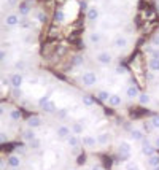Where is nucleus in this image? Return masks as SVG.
Returning a JSON list of instances; mask_svg holds the SVG:
<instances>
[{
  "instance_id": "f257e3e1",
  "label": "nucleus",
  "mask_w": 159,
  "mask_h": 170,
  "mask_svg": "<svg viewBox=\"0 0 159 170\" xmlns=\"http://www.w3.org/2000/svg\"><path fill=\"white\" fill-rule=\"evenodd\" d=\"M22 83H24V77L21 73H13L10 77V86L13 89H19L22 86Z\"/></svg>"
},
{
  "instance_id": "f03ea898",
  "label": "nucleus",
  "mask_w": 159,
  "mask_h": 170,
  "mask_svg": "<svg viewBox=\"0 0 159 170\" xmlns=\"http://www.w3.org/2000/svg\"><path fill=\"white\" fill-rule=\"evenodd\" d=\"M96 81H97L96 73L86 72L85 75H83V84H85V86H92V84H96Z\"/></svg>"
},
{
  "instance_id": "7ed1b4c3",
  "label": "nucleus",
  "mask_w": 159,
  "mask_h": 170,
  "mask_svg": "<svg viewBox=\"0 0 159 170\" xmlns=\"http://www.w3.org/2000/svg\"><path fill=\"white\" fill-rule=\"evenodd\" d=\"M142 153H143L146 157H151V156L156 154V149H154V146L149 143V141H143V145H142Z\"/></svg>"
},
{
  "instance_id": "20e7f679",
  "label": "nucleus",
  "mask_w": 159,
  "mask_h": 170,
  "mask_svg": "<svg viewBox=\"0 0 159 170\" xmlns=\"http://www.w3.org/2000/svg\"><path fill=\"white\" fill-rule=\"evenodd\" d=\"M19 22H21V18L18 14H8L5 18V24L8 27H16V26H19Z\"/></svg>"
},
{
  "instance_id": "39448f33",
  "label": "nucleus",
  "mask_w": 159,
  "mask_h": 170,
  "mask_svg": "<svg viewBox=\"0 0 159 170\" xmlns=\"http://www.w3.org/2000/svg\"><path fill=\"white\" fill-rule=\"evenodd\" d=\"M22 138L27 141V143H29V141H32L34 138H37V132H35V129H26L24 130V134H22Z\"/></svg>"
},
{
  "instance_id": "423d86ee",
  "label": "nucleus",
  "mask_w": 159,
  "mask_h": 170,
  "mask_svg": "<svg viewBox=\"0 0 159 170\" xmlns=\"http://www.w3.org/2000/svg\"><path fill=\"white\" fill-rule=\"evenodd\" d=\"M27 126H29L30 129H38L42 126V119L38 116H32V118L27 119Z\"/></svg>"
},
{
  "instance_id": "0eeeda50",
  "label": "nucleus",
  "mask_w": 159,
  "mask_h": 170,
  "mask_svg": "<svg viewBox=\"0 0 159 170\" xmlns=\"http://www.w3.org/2000/svg\"><path fill=\"white\" fill-rule=\"evenodd\" d=\"M8 165H10L11 168H19L21 157L19 156H10V157H8Z\"/></svg>"
},
{
  "instance_id": "6e6552de",
  "label": "nucleus",
  "mask_w": 159,
  "mask_h": 170,
  "mask_svg": "<svg viewBox=\"0 0 159 170\" xmlns=\"http://www.w3.org/2000/svg\"><path fill=\"white\" fill-rule=\"evenodd\" d=\"M42 110H43L45 113H56V110H58V107H56V102L50 100V102H46L45 105L42 107Z\"/></svg>"
},
{
  "instance_id": "1a4fd4ad",
  "label": "nucleus",
  "mask_w": 159,
  "mask_h": 170,
  "mask_svg": "<svg viewBox=\"0 0 159 170\" xmlns=\"http://www.w3.org/2000/svg\"><path fill=\"white\" fill-rule=\"evenodd\" d=\"M86 16H88V19H89V21H96V19H97V16H99V10H97L96 6H91V8H88Z\"/></svg>"
},
{
  "instance_id": "9d476101",
  "label": "nucleus",
  "mask_w": 159,
  "mask_h": 170,
  "mask_svg": "<svg viewBox=\"0 0 159 170\" xmlns=\"http://www.w3.org/2000/svg\"><path fill=\"white\" fill-rule=\"evenodd\" d=\"M97 61L104 65H108L111 62V56L108 53H100V54H97Z\"/></svg>"
},
{
  "instance_id": "9b49d317",
  "label": "nucleus",
  "mask_w": 159,
  "mask_h": 170,
  "mask_svg": "<svg viewBox=\"0 0 159 170\" xmlns=\"http://www.w3.org/2000/svg\"><path fill=\"white\" fill-rule=\"evenodd\" d=\"M70 129L67 127V126H59L58 127V137H61V138H67L69 135H70Z\"/></svg>"
},
{
  "instance_id": "f8f14e48",
  "label": "nucleus",
  "mask_w": 159,
  "mask_h": 170,
  "mask_svg": "<svg viewBox=\"0 0 159 170\" xmlns=\"http://www.w3.org/2000/svg\"><path fill=\"white\" fill-rule=\"evenodd\" d=\"M108 105L110 107H119L121 105V97L118 94H111L110 99H108Z\"/></svg>"
},
{
  "instance_id": "ddd939ff",
  "label": "nucleus",
  "mask_w": 159,
  "mask_h": 170,
  "mask_svg": "<svg viewBox=\"0 0 159 170\" xmlns=\"http://www.w3.org/2000/svg\"><path fill=\"white\" fill-rule=\"evenodd\" d=\"M96 143H97V138L91 137V135H85V137H83V145H85V146L92 148V146H96Z\"/></svg>"
},
{
  "instance_id": "4468645a",
  "label": "nucleus",
  "mask_w": 159,
  "mask_h": 170,
  "mask_svg": "<svg viewBox=\"0 0 159 170\" xmlns=\"http://www.w3.org/2000/svg\"><path fill=\"white\" fill-rule=\"evenodd\" d=\"M126 94H127V97H129V99H134V97H138L140 91H138L137 86H129L127 91H126Z\"/></svg>"
},
{
  "instance_id": "2eb2a0df",
  "label": "nucleus",
  "mask_w": 159,
  "mask_h": 170,
  "mask_svg": "<svg viewBox=\"0 0 159 170\" xmlns=\"http://www.w3.org/2000/svg\"><path fill=\"white\" fill-rule=\"evenodd\" d=\"M10 119L13 121V122H16V121H19L21 119V111L19 110H16V108H13V110H10Z\"/></svg>"
},
{
  "instance_id": "dca6fc26",
  "label": "nucleus",
  "mask_w": 159,
  "mask_h": 170,
  "mask_svg": "<svg viewBox=\"0 0 159 170\" xmlns=\"http://www.w3.org/2000/svg\"><path fill=\"white\" fill-rule=\"evenodd\" d=\"M67 141H69V145H70L72 148H77V146L80 145V138H78L77 135H69V137H67Z\"/></svg>"
},
{
  "instance_id": "f3484780",
  "label": "nucleus",
  "mask_w": 159,
  "mask_h": 170,
  "mask_svg": "<svg viewBox=\"0 0 159 170\" xmlns=\"http://www.w3.org/2000/svg\"><path fill=\"white\" fill-rule=\"evenodd\" d=\"M119 153L121 154H130V145L127 141H123V143L119 145Z\"/></svg>"
},
{
  "instance_id": "a211bd4d",
  "label": "nucleus",
  "mask_w": 159,
  "mask_h": 170,
  "mask_svg": "<svg viewBox=\"0 0 159 170\" xmlns=\"http://www.w3.org/2000/svg\"><path fill=\"white\" fill-rule=\"evenodd\" d=\"M29 11H30V6L27 3H21L19 5V16H27Z\"/></svg>"
},
{
  "instance_id": "6ab92c4d",
  "label": "nucleus",
  "mask_w": 159,
  "mask_h": 170,
  "mask_svg": "<svg viewBox=\"0 0 159 170\" xmlns=\"http://www.w3.org/2000/svg\"><path fill=\"white\" fill-rule=\"evenodd\" d=\"M148 67L151 69L153 72H159V61L157 59H149V62H148Z\"/></svg>"
},
{
  "instance_id": "aec40b11",
  "label": "nucleus",
  "mask_w": 159,
  "mask_h": 170,
  "mask_svg": "<svg viewBox=\"0 0 159 170\" xmlns=\"http://www.w3.org/2000/svg\"><path fill=\"white\" fill-rule=\"evenodd\" d=\"M72 132H73V135H80L81 132H83V124H80V122H73Z\"/></svg>"
},
{
  "instance_id": "412c9836",
  "label": "nucleus",
  "mask_w": 159,
  "mask_h": 170,
  "mask_svg": "<svg viewBox=\"0 0 159 170\" xmlns=\"http://www.w3.org/2000/svg\"><path fill=\"white\" fill-rule=\"evenodd\" d=\"M83 105L91 108L92 105H94V99H92L91 96H83Z\"/></svg>"
},
{
  "instance_id": "4be33fe9",
  "label": "nucleus",
  "mask_w": 159,
  "mask_h": 170,
  "mask_svg": "<svg viewBox=\"0 0 159 170\" xmlns=\"http://www.w3.org/2000/svg\"><path fill=\"white\" fill-rule=\"evenodd\" d=\"M29 146L32 148V149H40V146H42V140L37 137V138H34L32 141H29Z\"/></svg>"
},
{
  "instance_id": "5701e85b",
  "label": "nucleus",
  "mask_w": 159,
  "mask_h": 170,
  "mask_svg": "<svg viewBox=\"0 0 159 170\" xmlns=\"http://www.w3.org/2000/svg\"><path fill=\"white\" fill-rule=\"evenodd\" d=\"M110 96H111V94H110V92H107V91H100V92L97 94V97H99V100H102V102H108Z\"/></svg>"
},
{
  "instance_id": "b1692460",
  "label": "nucleus",
  "mask_w": 159,
  "mask_h": 170,
  "mask_svg": "<svg viewBox=\"0 0 159 170\" xmlns=\"http://www.w3.org/2000/svg\"><path fill=\"white\" fill-rule=\"evenodd\" d=\"M138 102L142 103V105H146V103L149 102V96H148V94L140 92V94H138Z\"/></svg>"
},
{
  "instance_id": "393cba45",
  "label": "nucleus",
  "mask_w": 159,
  "mask_h": 170,
  "mask_svg": "<svg viewBox=\"0 0 159 170\" xmlns=\"http://www.w3.org/2000/svg\"><path fill=\"white\" fill-rule=\"evenodd\" d=\"M126 38H123V37H118V38H115V46L116 48H124L126 46Z\"/></svg>"
},
{
  "instance_id": "a878e982",
  "label": "nucleus",
  "mask_w": 159,
  "mask_h": 170,
  "mask_svg": "<svg viewBox=\"0 0 159 170\" xmlns=\"http://www.w3.org/2000/svg\"><path fill=\"white\" fill-rule=\"evenodd\" d=\"M130 137H132L134 140H137V141H140V140H143V132L142 130H132Z\"/></svg>"
},
{
  "instance_id": "bb28decb",
  "label": "nucleus",
  "mask_w": 159,
  "mask_h": 170,
  "mask_svg": "<svg viewBox=\"0 0 159 170\" xmlns=\"http://www.w3.org/2000/svg\"><path fill=\"white\" fill-rule=\"evenodd\" d=\"M148 164L151 165V167H157L159 165V156H151V157H148Z\"/></svg>"
},
{
  "instance_id": "cd10ccee",
  "label": "nucleus",
  "mask_w": 159,
  "mask_h": 170,
  "mask_svg": "<svg viewBox=\"0 0 159 170\" xmlns=\"http://www.w3.org/2000/svg\"><path fill=\"white\" fill-rule=\"evenodd\" d=\"M108 134H100L99 137H97V141H99V143L100 145H105V143H108Z\"/></svg>"
},
{
  "instance_id": "c85d7f7f",
  "label": "nucleus",
  "mask_w": 159,
  "mask_h": 170,
  "mask_svg": "<svg viewBox=\"0 0 159 170\" xmlns=\"http://www.w3.org/2000/svg\"><path fill=\"white\" fill-rule=\"evenodd\" d=\"M50 97H51V94H45V96H43V97H42V99L38 100V107L42 108V107L45 105L46 102H50Z\"/></svg>"
},
{
  "instance_id": "c756f323",
  "label": "nucleus",
  "mask_w": 159,
  "mask_h": 170,
  "mask_svg": "<svg viewBox=\"0 0 159 170\" xmlns=\"http://www.w3.org/2000/svg\"><path fill=\"white\" fill-rule=\"evenodd\" d=\"M56 21H58V22H62L64 19H65V13L62 11V10H59V11H56Z\"/></svg>"
},
{
  "instance_id": "7c9ffc66",
  "label": "nucleus",
  "mask_w": 159,
  "mask_h": 170,
  "mask_svg": "<svg viewBox=\"0 0 159 170\" xmlns=\"http://www.w3.org/2000/svg\"><path fill=\"white\" fill-rule=\"evenodd\" d=\"M89 40H91L92 43H99V42H100V35H99V34H91Z\"/></svg>"
},
{
  "instance_id": "2f4dec72",
  "label": "nucleus",
  "mask_w": 159,
  "mask_h": 170,
  "mask_svg": "<svg viewBox=\"0 0 159 170\" xmlns=\"http://www.w3.org/2000/svg\"><path fill=\"white\" fill-rule=\"evenodd\" d=\"M83 62H85L83 61V56H75L73 57V65H81Z\"/></svg>"
},
{
  "instance_id": "473e14b6",
  "label": "nucleus",
  "mask_w": 159,
  "mask_h": 170,
  "mask_svg": "<svg viewBox=\"0 0 159 170\" xmlns=\"http://www.w3.org/2000/svg\"><path fill=\"white\" fill-rule=\"evenodd\" d=\"M154 127H153V124H151V121H149V122H143V130L145 132H151Z\"/></svg>"
},
{
  "instance_id": "72a5a7b5",
  "label": "nucleus",
  "mask_w": 159,
  "mask_h": 170,
  "mask_svg": "<svg viewBox=\"0 0 159 170\" xmlns=\"http://www.w3.org/2000/svg\"><path fill=\"white\" fill-rule=\"evenodd\" d=\"M126 170H140V168H138V165H137L135 162H127Z\"/></svg>"
},
{
  "instance_id": "f704fd0d",
  "label": "nucleus",
  "mask_w": 159,
  "mask_h": 170,
  "mask_svg": "<svg viewBox=\"0 0 159 170\" xmlns=\"http://www.w3.org/2000/svg\"><path fill=\"white\" fill-rule=\"evenodd\" d=\"M151 124L154 129H159V116H153L151 118Z\"/></svg>"
},
{
  "instance_id": "c9c22d12",
  "label": "nucleus",
  "mask_w": 159,
  "mask_h": 170,
  "mask_svg": "<svg viewBox=\"0 0 159 170\" xmlns=\"http://www.w3.org/2000/svg\"><path fill=\"white\" fill-rule=\"evenodd\" d=\"M6 140H8V135H6V132H0V143H5Z\"/></svg>"
},
{
  "instance_id": "e433bc0d",
  "label": "nucleus",
  "mask_w": 159,
  "mask_h": 170,
  "mask_svg": "<svg viewBox=\"0 0 159 170\" xmlns=\"http://www.w3.org/2000/svg\"><path fill=\"white\" fill-rule=\"evenodd\" d=\"M5 59H6V51L5 49H0V64L5 62Z\"/></svg>"
},
{
  "instance_id": "4c0bfd02",
  "label": "nucleus",
  "mask_w": 159,
  "mask_h": 170,
  "mask_svg": "<svg viewBox=\"0 0 159 170\" xmlns=\"http://www.w3.org/2000/svg\"><path fill=\"white\" fill-rule=\"evenodd\" d=\"M37 18H38L40 22H45V19H46V16H45L43 13H38V14H37Z\"/></svg>"
},
{
  "instance_id": "58836bf2",
  "label": "nucleus",
  "mask_w": 159,
  "mask_h": 170,
  "mask_svg": "<svg viewBox=\"0 0 159 170\" xmlns=\"http://www.w3.org/2000/svg\"><path fill=\"white\" fill-rule=\"evenodd\" d=\"M116 73H118V75H124V73H126V69H124V67H118V69H116Z\"/></svg>"
},
{
  "instance_id": "ea45409f",
  "label": "nucleus",
  "mask_w": 159,
  "mask_h": 170,
  "mask_svg": "<svg viewBox=\"0 0 159 170\" xmlns=\"http://www.w3.org/2000/svg\"><path fill=\"white\" fill-rule=\"evenodd\" d=\"M151 56H153V59H157V61H159V49H154V51L151 53Z\"/></svg>"
},
{
  "instance_id": "a19ab883",
  "label": "nucleus",
  "mask_w": 159,
  "mask_h": 170,
  "mask_svg": "<svg viewBox=\"0 0 159 170\" xmlns=\"http://www.w3.org/2000/svg\"><path fill=\"white\" fill-rule=\"evenodd\" d=\"M85 162H86V157H85V154H81L78 157V164H85Z\"/></svg>"
},
{
  "instance_id": "79ce46f5",
  "label": "nucleus",
  "mask_w": 159,
  "mask_h": 170,
  "mask_svg": "<svg viewBox=\"0 0 159 170\" xmlns=\"http://www.w3.org/2000/svg\"><path fill=\"white\" fill-rule=\"evenodd\" d=\"M16 3H18V0H6V5L8 6H14Z\"/></svg>"
},
{
  "instance_id": "37998d69",
  "label": "nucleus",
  "mask_w": 159,
  "mask_h": 170,
  "mask_svg": "<svg viewBox=\"0 0 159 170\" xmlns=\"http://www.w3.org/2000/svg\"><path fill=\"white\" fill-rule=\"evenodd\" d=\"M153 45H154V46H159V35H156L154 38H153Z\"/></svg>"
},
{
  "instance_id": "c03bdc74",
  "label": "nucleus",
  "mask_w": 159,
  "mask_h": 170,
  "mask_svg": "<svg viewBox=\"0 0 159 170\" xmlns=\"http://www.w3.org/2000/svg\"><path fill=\"white\" fill-rule=\"evenodd\" d=\"M5 113H6V110H5V107L2 105V103H0V116H3V115H5Z\"/></svg>"
},
{
  "instance_id": "a18cd8bd",
  "label": "nucleus",
  "mask_w": 159,
  "mask_h": 170,
  "mask_svg": "<svg viewBox=\"0 0 159 170\" xmlns=\"http://www.w3.org/2000/svg\"><path fill=\"white\" fill-rule=\"evenodd\" d=\"M59 116H61V118H65V116H67V110H61V111H59Z\"/></svg>"
},
{
  "instance_id": "49530a36",
  "label": "nucleus",
  "mask_w": 159,
  "mask_h": 170,
  "mask_svg": "<svg viewBox=\"0 0 159 170\" xmlns=\"http://www.w3.org/2000/svg\"><path fill=\"white\" fill-rule=\"evenodd\" d=\"M130 154H121V160H129Z\"/></svg>"
},
{
  "instance_id": "de8ad7c7",
  "label": "nucleus",
  "mask_w": 159,
  "mask_h": 170,
  "mask_svg": "<svg viewBox=\"0 0 159 170\" xmlns=\"http://www.w3.org/2000/svg\"><path fill=\"white\" fill-rule=\"evenodd\" d=\"M81 10H86V11H88V3H86V2L81 3Z\"/></svg>"
},
{
  "instance_id": "09e8293b",
  "label": "nucleus",
  "mask_w": 159,
  "mask_h": 170,
  "mask_svg": "<svg viewBox=\"0 0 159 170\" xmlns=\"http://www.w3.org/2000/svg\"><path fill=\"white\" fill-rule=\"evenodd\" d=\"M154 145H156V148H159V137L156 138V141H154Z\"/></svg>"
},
{
  "instance_id": "8fccbe9b",
  "label": "nucleus",
  "mask_w": 159,
  "mask_h": 170,
  "mask_svg": "<svg viewBox=\"0 0 159 170\" xmlns=\"http://www.w3.org/2000/svg\"><path fill=\"white\" fill-rule=\"evenodd\" d=\"M91 170H100V167H92Z\"/></svg>"
},
{
  "instance_id": "3c124183",
  "label": "nucleus",
  "mask_w": 159,
  "mask_h": 170,
  "mask_svg": "<svg viewBox=\"0 0 159 170\" xmlns=\"http://www.w3.org/2000/svg\"><path fill=\"white\" fill-rule=\"evenodd\" d=\"M2 165H3V160H2V159H0V167H2Z\"/></svg>"
},
{
  "instance_id": "603ef678",
  "label": "nucleus",
  "mask_w": 159,
  "mask_h": 170,
  "mask_svg": "<svg viewBox=\"0 0 159 170\" xmlns=\"http://www.w3.org/2000/svg\"><path fill=\"white\" fill-rule=\"evenodd\" d=\"M153 170H159V165H157V167H153Z\"/></svg>"
},
{
  "instance_id": "864d4df0",
  "label": "nucleus",
  "mask_w": 159,
  "mask_h": 170,
  "mask_svg": "<svg viewBox=\"0 0 159 170\" xmlns=\"http://www.w3.org/2000/svg\"><path fill=\"white\" fill-rule=\"evenodd\" d=\"M157 10H159V0H157Z\"/></svg>"
},
{
  "instance_id": "5fc2aeb1",
  "label": "nucleus",
  "mask_w": 159,
  "mask_h": 170,
  "mask_svg": "<svg viewBox=\"0 0 159 170\" xmlns=\"http://www.w3.org/2000/svg\"><path fill=\"white\" fill-rule=\"evenodd\" d=\"M11 170H18V168H11Z\"/></svg>"
}]
</instances>
